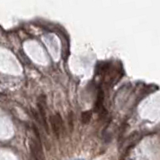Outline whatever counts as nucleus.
<instances>
[{
    "instance_id": "1",
    "label": "nucleus",
    "mask_w": 160,
    "mask_h": 160,
    "mask_svg": "<svg viewBox=\"0 0 160 160\" xmlns=\"http://www.w3.org/2000/svg\"><path fill=\"white\" fill-rule=\"evenodd\" d=\"M38 110H39V116H40V123L43 125L45 131L49 133V128H48V121H47V115H46V98L44 95H41L38 97Z\"/></svg>"
},
{
    "instance_id": "5",
    "label": "nucleus",
    "mask_w": 160,
    "mask_h": 160,
    "mask_svg": "<svg viewBox=\"0 0 160 160\" xmlns=\"http://www.w3.org/2000/svg\"><path fill=\"white\" fill-rule=\"evenodd\" d=\"M68 122H69V127L72 130L73 129V113L70 112L69 113V117H68Z\"/></svg>"
},
{
    "instance_id": "4",
    "label": "nucleus",
    "mask_w": 160,
    "mask_h": 160,
    "mask_svg": "<svg viewBox=\"0 0 160 160\" xmlns=\"http://www.w3.org/2000/svg\"><path fill=\"white\" fill-rule=\"evenodd\" d=\"M91 117H92V112L89 111V110L82 112V114H81V122L83 123V124L89 123Z\"/></svg>"
},
{
    "instance_id": "2",
    "label": "nucleus",
    "mask_w": 160,
    "mask_h": 160,
    "mask_svg": "<svg viewBox=\"0 0 160 160\" xmlns=\"http://www.w3.org/2000/svg\"><path fill=\"white\" fill-rule=\"evenodd\" d=\"M50 125L55 137L59 138L60 135H61V132L63 131V120L59 113H56V114L50 116Z\"/></svg>"
},
{
    "instance_id": "3",
    "label": "nucleus",
    "mask_w": 160,
    "mask_h": 160,
    "mask_svg": "<svg viewBox=\"0 0 160 160\" xmlns=\"http://www.w3.org/2000/svg\"><path fill=\"white\" fill-rule=\"evenodd\" d=\"M30 151H31V155L34 158V160H44L41 142L32 140L30 142Z\"/></svg>"
}]
</instances>
